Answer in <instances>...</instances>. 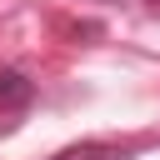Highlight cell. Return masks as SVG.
<instances>
[{
	"label": "cell",
	"instance_id": "1",
	"mask_svg": "<svg viewBox=\"0 0 160 160\" xmlns=\"http://www.w3.org/2000/svg\"><path fill=\"white\" fill-rule=\"evenodd\" d=\"M30 100H35L30 75H20V70H0V110H25Z\"/></svg>",
	"mask_w": 160,
	"mask_h": 160
},
{
	"label": "cell",
	"instance_id": "2",
	"mask_svg": "<svg viewBox=\"0 0 160 160\" xmlns=\"http://www.w3.org/2000/svg\"><path fill=\"white\" fill-rule=\"evenodd\" d=\"M55 160H130V155L115 150V145H75V150H65V155H55Z\"/></svg>",
	"mask_w": 160,
	"mask_h": 160
},
{
	"label": "cell",
	"instance_id": "3",
	"mask_svg": "<svg viewBox=\"0 0 160 160\" xmlns=\"http://www.w3.org/2000/svg\"><path fill=\"white\" fill-rule=\"evenodd\" d=\"M145 5H150V10H160V0H145Z\"/></svg>",
	"mask_w": 160,
	"mask_h": 160
},
{
	"label": "cell",
	"instance_id": "4",
	"mask_svg": "<svg viewBox=\"0 0 160 160\" xmlns=\"http://www.w3.org/2000/svg\"><path fill=\"white\" fill-rule=\"evenodd\" d=\"M100 5H120V0H100Z\"/></svg>",
	"mask_w": 160,
	"mask_h": 160
}]
</instances>
